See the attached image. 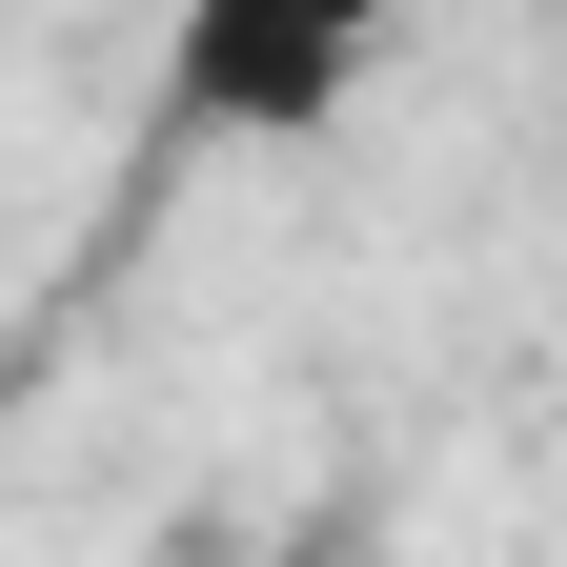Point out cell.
<instances>
[{"mask_svg":"<svg viewBox=\"0 0 567 567\" xmlns=\"http://www.w3.org/2000/svg\"><path fill=\"white\" fill-rule=\"evenodd\" d=\"M425 0H163V142H305Z\"/></svg>","mask_w":567,"mask_h":567,"instance_id":"6da1fadb","label":"cell"}]
</instances>
